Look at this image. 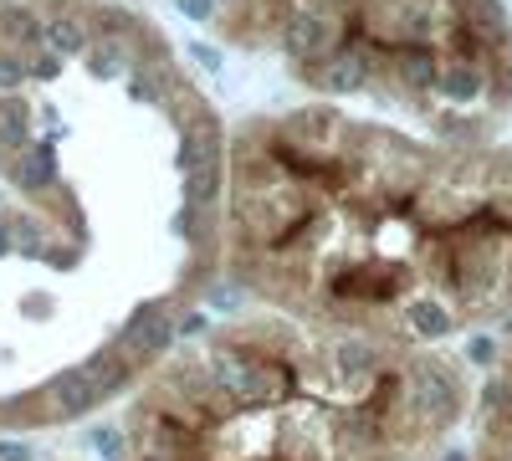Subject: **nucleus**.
Masks as SVG:
<instances>
[{
	"mask_svg": "<svg viewBox=\"0 0 512 461\" xmlns=\"http://www.w3.org/2000/svg\"><path fill=\"white\" fill-rule=\"evenodd\" d=\"M175 6H180L190 21H210V16H216V0H175Z\"/></svg>",
	"mask_w": 512,
	"mask_h": 461,
	"instance_id": "16",
	"label": "nucleus"
},
{
	"mask_svg": "<svg viewBox=\"0 0 512 461\" xmlns=\"http://www.w3.org/2000/svg\"><path fill=\"white\" fill-rule=\"evenodd\" d=\"M384 77L400 98H425L436 93V77H441V52L436 47H395L384 52Z\"/></svg>",
	"mask_w": 512,
	"mask_h": 461,
	"instance_id": "6",
	"label": "nucleus"
},
{
	"mask_svg": "<svg viewBox=\"0 0 512 461\" xmlns=\"http://www.w3.org/2000/svg\"><path fill=\"white\" fill-rule=\"evenodd\" d=\"M466 354H472V364H497V339H472Z\"/></svg>",
	"mask_w": 512,
	"mask_h": 461,
	"instance_id": "15",
	"label": "nucleus"
},
{
	"mask_svg": "<svg viewBox=\"0 0 512 461\" xmlns=\"http://www.w3.org/2000/svg\"><path fill=\"white\" fill-rule=\"evenodd\" d=\"M0 170H6L11 185L26 190L31 200H47V195L62 190V170H57L52 144H31V149H21V154H11V159H0Z\"/></svg>",
	"mask_w": 512,
	"mask_h": 461,
	"instance_id": "7",
	"label": "nucleus"
},
{
	"mask_svg": "<svg viewBox=\"0 0 512 461\" xmlns=\"http://www.w3.org/2000/svg\"><path fill=\"white\" fill-rule=\"evenodd\" d=\"M31 149V103L16 93H0V159Z\"/></svg>",
	"mask_w": 512,
	"mask_h": 461,
	"instance_id": "11",
	"label": "nucleus"
},
{
	"mask_svg": "<svg viewBox=\"0 0 512 461\" xmlns=\"http://www.w3.org/2000/svg\"><path fill=\"white\" fill-rule=\"evenodd\" d=\"M277 47H282L297 67L323 62L328 52L344 47V21H338V16H318V11H303V6H297V11L282 21V31H277Z\"/></svg>",
	"mask_w": 512,
	"mask_h": 461,
	"instance_id": "3",
	"label": "nucleus"
},
{
	"mask_svg": "<svg viewBox=\"0 0 512 461\" xmlns=\"http://www.w3.org/2000/svg\"><path fill=\"white\" fill-rule=\"evenodd\" d=\"M26 77H31V62L21 52H11V47H0V93H16Z\"/></svg>",
	"mask_w": 512,
	"mask_h": 461,
	"instance_id": "14",
	"label": "nucleus"
},
{
	"mask_svg": "<svg viewBox=\"0 0 512 461\" xmlns=\"http://www.w3.org/2000/svg\"><path fill=\"white\" fill-rule=\"evenodd\" d=\"M466 410V380L461 369L441 354H420L405 369V415L420 436H436L456 426V415Z\"/></svg>",
	"mask_w": 512,
	"mask_h": 461,
	"instance_id": "1",
	"label": "nucleus"
},
{
	"mask_svg": "<svg viewBox=\"0 0 512 461\" xmlns=\"http://www.w3.org/2000/svg\"><path fill=\"white\" fill-rule=\"evenodd\" d=\"M405 328L415 333V339H446V333L456 328V313L441 298H410L405 303Z\"/></svg>",
	"mask_w": 512,
	"mask_h": 461,
	"instance_id": "12",
	"label": "nucleus"
},
{
	"mask_svg": "<svg viewBox=\"0 0 512 461\" xmlns=\"http://www.w3.org/2000/svg\"><path fill=\"white\" fill-rule=\"evenodd\" d=\"M103 400H108V390L93 380L88 369H67V374H57V380L41 390V415H47V421H77V415L98 410Z\"/></svg>",
	"mask_w": 512,
	"mask_h": 461,
	"instance_id": "5",
	"label": "nucleus"
},
{
	"mask_svg": "<svg viewBox=\"0 0 512 461\" xmlns=\"http://www.w3.org/2000/svg\"><path fill=\"white\" fill-rule=\"evenodd\" d=\"M11 226H16V257H31V262H52V236H47V226H41L36 216H11Z\"/></svg>",
	"mask_w": 512,
	"mask_h": 461,
	"instance_id": "13",
	"label": "nucleus"
},
{
	"mask_svg": "<svg viewBox=\"0 0 512 461\" xmlns=\"http://www.w3.org/2000/svg\"><path fill=\"white\" fill-rule=\"evenodd\" d=\"M0 47H11L26 62H36L47 52V16L36 6H0Z\"/></svg>",
	"mask_w": 512,
	"mask_h": 461,
	"instance_id": "10",
	"label": "nucleus"
},
{
	"mask_svg": "<svg viewBox=\"0 0 512 461\" xmlns=\"http://www.w3.org/2000/svg\"><path fill=\"white\" fill-rule=\"evenodd\" d=\"M190 52H195V62H200L205 72H221V52H216V47H190Z\"/></svg>",
	"mask_w": 512,
	"mask_h": 461,
	"instance_id": "18",
	"label": "nucleus"
},
{
	"mask_svg": "<svg viewBox=\"0 0 512 461\" xmlns=\"http://www.w3.org/2000/svg\"><path fill=\"white\" fill-rule=\"evenodd\" d=\"M456 21L482 41L487 62H512V16L502 0H451Z\"/></svg>",
	"mask_w": 512,
	"mask_h": 461,
	"instance_id": "4",
	"label": "nucleus"
},
{
	"mask_svg": "<svg viewBox=\"0 0 512 461\" xmlns=\"http://www.w3.org/2000/svg\"><path fill=\"white\" fill-rule=\"evenodd\" d=\"M0 257H16V226H11V216H0Z\"/></svg>",
	"mask_w": 512,
	"mask_h": 461,
	"instance_id": "17",
	"label": "nucleus"
},
{
	"mask_svg": "<svg viewBox=\"0 0 512 461\" xmlns=\"http://www.w3.org/2000/svg\"><path fill=\"white\" fill-rule=\"evenodd\" d=\"M374 47L369 41H344L338 52H328L323 62H308V67H297L303 72V82L313 93H323V98H354V93H364L369 82H374Z\"/></svg>",
	"mask_w": 512,
	"mask_h": 461,
	"instance_id": "2",
	"label": "nucleus"
},
{
	"mask_svg": "<svg viewBox=\"0 0 512 461\" xmlns=\"http://www.w3.org/2000/svg\"><path fill=\"white\" fill-rule=\"evenodd\" d=\"M93 41H98V31H93L88 11H77V6H52L47 11V52L52 57H62V62L88 57Z\"/></svg>",
	"mask_w": 512,
	"mask_h": 461,
	"instance_id": "9",
	"label": "nucleus"
},
{
	"mask_svg": "<svg viewBox=\"0 0 512 461\" xmlns=\"http://www.w3.org/2000/svg\"><path fill=\"white\" fill-rule=\"evenodd\" d=\"M492 93V62H461V57H441V77H436V98L446 108H472Z\"/></svg>",
	"mask_w": 512,
	"mask_h": 461,
	"instance_id": "8",
	"label": "nucleus"
}]
</instances>
